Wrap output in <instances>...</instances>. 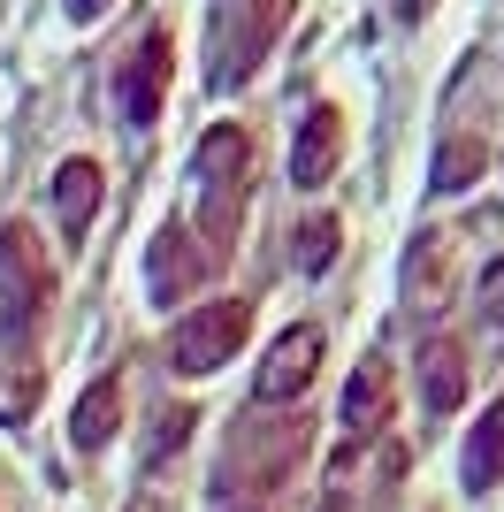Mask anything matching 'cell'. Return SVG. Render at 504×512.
Instances as JSON below:
<instances>
[{
	"label": "cell",
	"instance_id": "6da1fadb",
	"mask_svg": "<svg viewBox=\"0 0 504 512\" xmlns=\"http://www.w3.org/2000/svg\"><path fill=\"white\" fill-rule=\"evenodd\" d=\"M191 192H199V253L222 260L237 245V222H245V199H252V130L245 123H214L199 138Z\"/></svg>",
	"mask_w": 504,
	"mask_h": 512
},
{
	"label": "cell",
	"instance_id": "7a4b0ae2",
	"mask_svg": "<svg viewBox=\"0 0 504 512\" xmlns=\"http://www.w3.org/2000/svg\"><path fill=\"white\" fill-rule=\"evenodd\" d=\"M306 444H314V428H306V413H268L252 406L245 421H230V444H222V497H268L275 482H291L298 459H306Z\"/></svg>",
	"mask_w": 504,
	"mask_h": 512
},
{
	"label": "cell",
	"instance_id": "3957f363",
	"mask_svg": "<svg viewBox=\"0 0 504 512\" xmlns=\"http://www.w3.org/2000/svg\"><path fill=\"white\" fill-rule=\"evenodd\" d=\"M283 23H291V0H222L207 16V85L214 92H237L252 85V69L268 62V46L283 39Z\"/></svg>",
	"mask_w": 504,
	"mask_h": 512
},
{
	"label": "cell",
	"instance_id": "277c9868",
	"mask_svg": "<svg viewBox=\"0 0 504 512\" xmlns=\"http://www.w3.org/2000/svg\"><path fill=\"white\" fill-rule=\"evenodd\" d=\"M46 299H54V268H46L39 237L23 230V222H0V329L31 337Z\"/></svg>",
	"mask_w": 504,
	"mask_h": 512
},
{
	"label": "cell",
	"instance_id": "5b68a950",
	"mask_svg": "<svg viewBox=\"0 0 504 512\" xmlns=\"http://www.w3.org/2000/svg\"><path fill=\"white\" fill-rule=\"evenodd\" d=\"M168 69H176V46H168V31H146V39H130L123 69H115V107H123V123H130V130H153V123H161Z\"/></svg>",
	"mask_w": 504,
	"mask_h": 512
},
{
	"label": "cell",
	"instance_id": "8992f818",
	"mask_svg": "<svg viewBox=\"0 0 504 512\" xmlns=\"http://www.w3.org/2000/svg\"><path fill=\"white\" fill-rule=\"evenodd\" d=\"M245 337H252V306L245 299H214V306H199V314L168 337V360L184 367V375H207V367H222Z\"/></svg>",
	"mask_w": 504,
	"mask_h": 512
},
{
	"label": "cell",
	"instance_id": "52a82bcc",
	"mask_svg": "<svg viewBox=\"0 0 504 512\" xmlns=\"http://www.w3.org/2000/svg\"><path fill=\"white\" fill-rule=\"evenodd\" d=\"M314 367H321V321H291L283 337L268 344V360H260V406H291L298 390L314 383Z\"/></svg>",
	"mask_w": 504,
	"mask_h": 512
},
{
	"label": "cell",
	"instance_id": "ba28073f",
	"mask_svg": "<svg viewBox=\"0 0 504 512\" xmlns=\"http://www.w3.org/2000/svg\"><path fill=\"white\" fill-rule=\"evenodd\" d=\"M214 260L199 253V237L184 230V222H161V230H153V245H146V299L153 306H176L191 291V283L207 276Z\"/></svg>",
	"mask_w": 504,
	"mask_h": 512
},
{
	"label": "cell",
	"instance_id": "9c48e42d",
	"mask_svg": "<svg viewBox=\"0 0 504 512\" xmlns=\"http://www.w3.org/2000/svg\"><path fill=\"white\" fill-rule=\"evenodd\" d=\"M451 237L443 230H420L413 253H405V314L413 321H436L443 306H451Z\"/></svg>",
	"mask_w": 504,
	"mask_h": 512
},
{
	"label": "cell",
	"instance_id": "30bf717a",
	"mask_svg": "<svg viewBox=\"0 0 504 512\" xmlns=\"http://www.w3.org/2000/svg\"><path fill=\"white\" fill-rule=\"evenodd\" d=\"M344 161V115L336 107H314L306 123H298V146H291V184L298 192H321Z\"/></svg>",
	"mask_w": 504,
	"mask_h": 512
},
{
	"label": "cell",
	"instance_id": "8fae6325",
	"mask_svg": "<svg viewBox=\"0 0 504 512\" xmlns=\"http://www.w3.org/2000/svg\"><path fill=\"white\" fill-rule=\"evenodd\" d=\"M336 421H344V436H352V444H367V436L390 421V360H382V352H367V360L352 367V383H344V406H336Z\"/></svg>",
	"mask_w": 504,
	"mask_h": 512
},
{
	"label": "cell",
	"instance_id": "7c38bea8",
	"mask_svg": "<svg viewBox=\"0 0 504 512\" xmlns=\"http://www.w3.org/2000/svg\"><path fill=\"white\" fill-rule=\"evenodd\" d=\"M420 406L436 413V421L466 406V352L451 337H428V344H420Z\"/></svg>",
	"mask_w": 504,
	"mask_h": 512
},
{
	"label": "cell",
	"instance_id": "4fadbf2b",
	"mask_svg": "<svg viewBox=\"0 0 504 512\" xmlns=\"http://www.w3.org/2000/svg\"><path fill=\"white\" fill-rule=\"evenodd\" d=\"M115 428H123V375H100L77 398V413H69V444L100 451V444H115Z\"/></svg>",
	"mask_w": 504,
	"mask_h": 512
},
{
	"label": "cell",
	"instance_id": "5bb4252c",
	"mask_svg": "<svg viewBox=\"0 0 504 512\" xmlns=\"http://www.w3.org/2000/svg\"><path fill=\"white\" fill-rule=\"evenodd\" d=\"M54 214H62V230L69 237H84L92 230V214H100V161H62L54 169Z\"/></svg>",
	"mask_w": 504,
	"mask_h": 512
},
{
	"label": "cell",
	"instance_id": "9a60e30c",
	"mask_svg": "<svg viewBox=\"0 0 504 512\" xmlns=\"http://www.w3.org/2000/svg\"><path fill=\"white\" fill-rule=\"evenodd\" d=\"M39 398H46L39 360L8 344V352H0V421H31V413H39Z\"/></svg>",
	"mask_w": 504,
	"mask_h": 512
},
{
	"label": "cell",
	"instance_id": "2e32d148",
	"mask_svg": "<svg viewBox=\"0 0 504 512\" xmlns=\"http://www.w3.org/2000/svg\"><path fill=\"white\" fill-rule=\"evenodd\" d=\"M497 482H504V398L466 436V490H497Z\"/></svg>",
	"mask_w": 504,
	"mask_h": 512
},
{
	"label": "cell",
	"instance_id": "e0dca14e",
	"mask_svg": "<svg viewBox=\"0 0 504 512\" xmlns=\"http://www.w3.org/2000/svg\"><path fill=\"white\" fill-rule=\"evenodd\" d=\"M336 245H344L336 214H306V222H298V237H291V260H298V276H329Z\"/></svg>",
	"mask_w": 504,
	"mask_h": 512
},
{
	"label": "cell",
	"instance_id": "ac0fdd59",
	"mask_svg": "<svg viewBox=\"0 0 504 512\" xmlns=\"http://www.w3.org/2000/svg\"><path fill=\"white\" fill-rule=\"evenodd\" d=\"M482 138L474 130H459V138H443V153H436V192H466L474 176H482Z\"/></svg>",
	"mask_w": 504,
	"mask_h": 512
},
{
	"label": "cell",
	"instance_id": "d6986e66",
	"mask_svg": "<svg viewBox=\"0 0 504 512\" xmlns=\"http://www.w3.org/2000/svg\"><path fill=\"white\" fill-rule=\"evenodd\" d=\"M482 321H497V329H504V253L489 260V276H482Z\"/></svg>",
	"mask_w": 504,
	"mask_h": 512
},
{
	"label": "cell",
	"instance_id": "ffe728a7",
	"mask_svg": "<svg viewBox=\"0 0 504 512\" xmlns=\"http://www.w3.org/2000/svg\"><path fill=\"white\" fill-rule=\"evenodd\" d=\"M191 436V413L176 406V413H161V444H153V459H176V444Z\"/></svg>",
	"mask_w": 504,
	"mask_h": 512
},
{
	"label": "cell",
	"instance_id": "44dd1931",
	"mask_svg": "<svg viewBox=\"0 0 504 512\" xmlns=\"http://www.w3.org/2000/svg\"><path fill=\"white\" fill-rule=\"evenodd\" d=\"M428 8H436V0H390V16H398V23H420Z\"/></svg>",
	"mask_w": 504,
	"mask_h": 512
},
{
	"label": "cell",
	"instance_id": "7402d4cb",
	"mask_svg": "<svg viewBox=\"0 0 504 512\" xmlns=\"http://www.w3.org/2000/svg\"><path fill=\"white\" fill-rule=\"evenodd\" d=\"M107 8H115V0H69V16H77V23H92V16H107Z\"/></svg>",
	"mask_w": 504,
	"mask_h": 512
},
{
	"label": "cell",
	"instance_id": "603a6c76",
	"mask_svg": "<svg viewBox=\"0 0 504 512\" xmlns=\"http://www.w3.org/2000/svg\"><path fill=\"white\" fill-rule=\"evenodd\" d=\"M130 512H168V497H138V505H130Z\"/></svg>",
	"mask_w": 504,
	"mask_h": 512
},
{
	"label": "cell",
	"instance_id": "cb8c5ba5",
	"mask_svg": "<svg viewBox=\"0 0 504 512\" xmlns=\"http://www.w3.org/2000/svg\"><path fill=\"white\" fill-rule=\"evenodd\" d=\"M214 512H260V505H237V497H230V505H214Z\"/></svg>",
	"mask_w": 504,
	"mask_h": 512
}]
</instances>
